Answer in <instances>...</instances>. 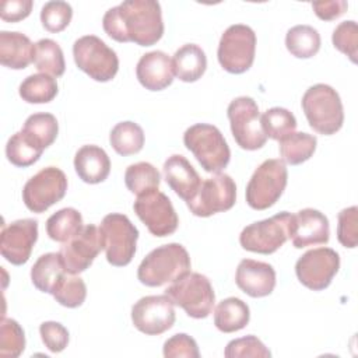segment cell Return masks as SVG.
Here are the masks:
<instances>
[{
  "mask_svg": "<svg viewBox=\"0 0 358 358\" xmlns=\"http://www.w3.org/2000/svg\"><path fill=\"white\" fill-rule=\"evenodd\" d=\"M102 27L116 42L151 46L164 35L161 4L155 0H126L105 13Z\"/></svg>",
  "mask_w": 358,
  "mask_h": 358,
  "instance_id": "obj_1",
  "label": "cell"
},
{
  "mask_svg": "<svg viewBox=\"0 0 358 358\" xmlns=\"http://www.w3.org/2000/svg\"><path fill=\"white\" fill-rule=\"evenodd\" d=\"M190 256L180 243H166L152 249L140 263L137 278L147 287L173 282L190 271Z\"/></svg>",
  "mask_w": 358,
  "mask_h": 358,
  "instance_id": "obj_2",
  "label": "cell"
},
{
  "mask_svg": "<svg viewBox=\"0 0 358 358\" xmlns=\"http://www.w3.org/2000/svg\"><path fill=\"white\" fill-rule=\"evenodd\" d=\"M309 126L319 134H336L344 123V109L338 92L327 84L309 87L301 101Z\"/></svg>",
  "mask_w": 358,
  "mask_h": 358,
  "instance_id": "obj_3",
  "label": "cell"
},
{
  "mask_svg": "<svg viewBox=\"0 0 358 358\" xmlns=\"http://www.w3.org/2000/svg\"><path fill=\"white\" fill-rule=\"evenodd\" d=\"M183 144L206 172L220 173L229 164L231 150L220 129L213 124L190 126L183 134Z\"/></svg>",
  "mask_w": 358,
  "mask_h": 358,
  "instance_id": "obj_4",
  "label": "cell"
},
{
  "mask_svg": "<svg viewBox=\"0 0 358 358\" xmlns=\"http://www.w3.org/2000/svg\"><path fill=\"white\" fill-rule=\"evenodd\" d=\"M165 295L180 306L190 317L204 319L214 306L215 294L210 280L200 273H186L175 280L166 289Z\"/></svg>",
  "mask_w": 358,
  "mask_h": 358,
  "instance_id": "obj_5",
  "label": "cell"
},
{
  "mask_svg": "<svg viewBox=\"0 0 358 358\" xmlns=\"http://www.w3.org/2000/svg\"><path fill=\"white\" fill-rule=\"evenodd\" d=\"M288 171L284 161L271 158L263 161L246 185V203L253 210H266L277 203L285 190Z\"/></svg>",
  "mask_w": 358,
  "mask_h": 358,
  "instance_id": "obj_6",
  "label": "cell"
},
{
  "mask_svg": "<svg viewBox=\"0 0 358 358\" xmlns=\"http://www.w3.org/2000/svg\"><path fill=\"white\" fill-rule=\"evenodd\" d=\"M73 57L81 71L99 83L110 81L119 70L116 52L95 35L78 38L73 45Z\"/></svg>",
  "mask_w": 358,
  "mask_h": 358,
  "instance_id": "obj_7",
  "label": "cell"
},
{
  "mask_svg": "<svg viewBox=\"0 0 358 358\" xmlns=\"http://www.w3.org/2000/svg\"><path fill=\"white\" fill-rule=\"evenodd\" d=\"M256 53V34L245 24H234L221 35L217 57L221 67L231 74L248 71Z\"/></svg>",
  "mask_w": 358,
  "mask_h": 358,
  "instance_id": "obj_8",
  "label": "cell"
},
{
  "mask_svg": "<svg viewBox=\"0 0 358 358\" xmlns=\"http://www.w3.org/2000/svg\"><path fill=\"white\" fill-rule=\"evenodd\" d=\"M106 260L115 267L127 266L136 253L138 229L120 213H110L101 222Z\"/></svg>",
  "mask_w": 358,
  "mask_h": 358,
  "instance_id": "obj_9",
  "label": "cell"
},
{
  "mask_svg": "<svg viewBox=\"0 0 358 358\" xmlns=\"http://www.w3.org/2000/svg\"><path fill=\"white\" fill-rule=\"evenodd\" d=\"M229 126L236 144L248 151L262 148L267 137L262 129L259 106L250 96H238L227 109Z\"/></svg>",
  "mask_w": 358,
  "mask_h": 358,
  "instance_id": "obj_10",
  "label": "cell"
},
{
  "mask_svg": "<svg viewBox=\"0 0 358 358\" xmlns=\"http://www.w3.org/2000/svg\"><path fill=\"white\" fill-rule=\"evenodd\" d=\"M67 192V178L56 166H46L27 180L22 189V201L32 213H45L60 201Z\"/></svg>",
  "mask_w": 358,
  "mask_h": 358,
  "instance_id": "obj_11",
  "label": "cell"
},
{
  "mask_svg": "<svg viewBox=\"0 0 358 358\" xmlns=\"http://www.w3.org/2000/svg\"><path fill=\"white\" fill-rule=\"evenodd\" d=\"M289 218L291 213L281 211L270 218L249 224L239 235L241 246L260 255L277 252L288 239Z\"/></svg>",
  "mask_w": 358,
  "mask_h": 358,
  "instance_id": "obj_12",
  "label": "cell"
},
{
  "mask_svg": "<svg viewBox=\"0 0 358 358\" xmlns=\"http://www.w3.org/2000/svg\"><path fill=\"white\" fill-rule=\"evenodd\" d=\"M236 201V185L227 173H215L201 182L196 196L186 204L196 217H210L228 211Z\"/></svg>",
  "mask_w": 358,
  "mask_h": 358,
  "instance_id": "obj_13",
  "label": "cell"
},
{
  "mask_svg": "<svg viewBox=\"0 0 358 358\" xmlns=\"http://www.w3.org/2000/svg\"><path fill=\"white\" fill-rule=\"evenodd\" d=\"M133 210L154 236L164 238L178 229V214L169 197L158 189L137 196Z\"/></svg>",
  "mask_w": 358,
  "mask_h": 358,
  "instance_id": "obj_14",
  "label": "cell"
},
{
  "mask_svg": "<svg viewBox=\"0 0 358 358\" xmlns=\"http://www.w3.org/2000/svg\"><path fill=\"white\" fill-rule=\"evenodd\" d=\"M340 268V256L331 248L310 249L295 264V274L302 285L312 291L327 288Z\"/></svg>",
  "mask_w": 358,
  "mask_h": 358,
  "instance_id": "obj_15",
  "label": "cell"
},
{
  "mask_svg": "<svg viewBox=\"0 0 358 358\" xmlns=\"http://www.w3.org/2000/svg\"><path fill=\"white\" fill-rule=\"evenodd\" d=\"M102 249L103 235L101 228L94 224H88L84 225L71 239L64 242L59 253L66 271L70 274H80L92 264Z\"/></svg>",
  "mask_w": 358,
  "mask_h": 358,
  "instance_id": "obj_16",
  "label": "cell"
},
{
  "mask_svg": "<svg viewBox=\"0 0 358 358\" xmlns=\"http://www.w3.org/2000/svg\"><path fill=\"white\" fill-rule=\"evenodd\" d=\"M173 302L166 295H148L131 306L134 327L147 336H159L175 323Z\"/></svg>",
  "mask_w": 358,
  "mask_h": 358,
  "instance_id": "obj_17",
  "label": "cell"
},
{
  "mask_svg": "<svg viewBox=\"0 0 358 358\" xmlns=\"http://www.w3.org/2000/svg\"><path fill=\"white\" fill-rule=\"evenodd\" d=\"M36 239L38 221L34 218L17 220L8 225H3L0 241L1 256L14 266H22L29 260Z\"/></svg>",
  "mask_w": 358,
  "mask_h": 358,
  "instance_id": "obj_18",
  "label": "cell"
},
{
  "mask_svg": "<svg viewBox=\"0 0 358 358\" xmlns=\"http://www.w3.org/2000/svg\"><path fill=\"white\" fill-rule=\"evenodd\" d=\"M288 238L296 249L326 245L330 238L329 220L319 210L302 208L296 214H291Z\"/></svg>",
  "mask_w": 358,
  "mask_h": 358,
  "instance_id": "obj_19",
  "label": "cell"
},
{
  "mask_svg": "<svg viewBox=\"0 0 358 358\" xmlns=\"http://www.w3.org/2000/svg\"><path fill=\"white\" fill-rule=\"evenodd\" d=\"M235 282L246 295L263 298L270 295L275 287V270L268 263L243 259L238 264Z\"/></svg>",
  "mask_w": 358,
  "mask_h": 358,
  "instance_id": "obj_20",
  "label": "cell"
},
{
  "mask_svg": "<svg viewBox=\"0 0 358 358\" xmlns=\"http://www.w3.org/2000/svg\"><path fill=\"white\" fill-rule=\"evenodd\" d=\"M136 76L145 90L162 91L173 81L172 59L162 50L148 52L137 62Z\"/></svg>",
  "mask_w": 358,
  "mask_h": 358,
  "instance_id": "obj_21",
  "label": "cell"
},
{
  "mask_svg": "<svg viewBox=\"0 0 358 358\" xmlns=\"http://www.w3.org/2000/svg\"><path fill=\"white\" fill-rule=\"evenodd\" d=\"M162 169L165 182L182 200L187 203L196 196L201 178L183 155L173 154L168 157Z\"/></svg>",
  "mask_w": 358,
  "mask_h": 358,
  "instance_id": "obj_22",
  "label": "cell"
},
{
  "mask_svg": "<svg viewBox=\"0 0 358 358\" xmlns=\"http://www.w3.org/2000/svg\"><path fill=\"white\" fill-rule=\"evenodd\" d=\"M74 169L83 182L96 185L109 176L110 159L103 148L87 144L76 152Z\"/></svg>",
  "mask_w": 358,
  "mask_h": 358,
  "instance_id": "obj_23",
  "label": "cell"
},
{
  "mask_svg": "<svg viewBox=\"0 0 358 358\" xmlns=\"http://www.w3.org/2000/svg\"><path fill=\"white\" fill-rule=\"evenodd\" d=\"M35 43L17 31L0 32V63L13 70H22L34 62Z\"/></svg>",
  "mask_w": 358,
  "mask_h": 358,
  "instance_id": "obj_24",
  "label": "cell"
},
{
  "mask_svg": "<svg viewBox=\"0 0 358 358\" xmlns=\"http://www.w3.org/2000/svg\"><path fill=\"white\" fill-rule=\"evenodd\" d=\"M173 73L183 83H194L204 74L207 69V57L204 50L196 43L180 46L173 57Z\"/></svg>",
  "mask_w": 358,
  "mask_h": 358,
  "instance_id": "obj_25",
  "label": "cell"
},
{
  "mask_svg": "<svg viewBox=\"0 0 358 358\" xmlns=\"http://www.w3.org/2000/svg\"><path fill=\"white\" fill-rule=\"evenodd\" d=\"M60 253L49 252L38 257L31 268V281L42 292L52 294L60 278L66 274Z\"/></svg>",
  "mask_w": 358,
  "mask_h": 358,
  "instance_id": "obj_26",
  "label": "cell"
},
{
  "mask_svg": "<svg viewBox=\"0 0 358 358\" xmlns=\"http://www.w3.org/2000/svg\"><path fill=\"white\" fill-rule=\"evenodd\" d=\"M250 310L246 302L229 296L222 299L214 310V324L222 333H234L248 326Z\"/></svg>",
  "mask_w": 358,
  "mask_h": 358,
  "instance_id": "obj_27",
  "label": "cell"
},
{
  "mask_svg": "<svg viewBox=\"0 0 358 358\" xmlns=\"http://www.w3.org/2000/svg\"><path fill=\"white\" fill-rule=\"evenodd\" d=\"M278 143L281 161L289 165H299L313 155L317 138L309 133L294 131L281 138Z\"/></svg>",
  "mask_w": 358,
  "mask_h": 358,
  "instance_id": "obj_28",
  "label": "cell"
},
{
  "mask_svg": "<svg viewBox=\"0 0 358 358\" xmlns=\"http://www.w3.org/2000/svg\"><path fill=\"white\" fill-rule=\"evenodd\" d=\"M21 131L42 150L52 145L59 133L57 119L52 113L39 112L27 117Z\"/></svg>",
  "mask_w": 358,
  "mask_h": 358,
  "instance_id": "obj_29",
  "label": "cell"
},
{
  "mask_svg": "<svg viewBox=\"0 0 358 358\" xmlns=\"http://www.w3.org/2000/svg\"><path fill=\"white\" fill-rule=\"evenodd\" d=\"M83 215L73 207H66L52 214L46 221V234L55 242L64 243L83 228Z\"/></svg>",
  "mask_w": 358,
  "mask_h": 358,
  "instance_id": "obj_30",
  "label": "cell"
},
{
  "mask_svg": "<svg viewBox=\"0 0 358 358\" xmlns=\"http://www.w3.org/2000/svg\"><path fill=\"white\" fill-rule=\"evenodd\" d=\"M285 46L292 56L309 59L320 49V35L310 25H295L287 31Z\"/></svg>",
  "mask_w": 358,
  "mask_h": 358,
  "instance_id": "obj_31",
  "label": "cell"
},
{
  "mask_svg": "<svg viewBox=\"0 0 358 358\" xmlns=\"http://www.w3.org/2000/svg\"><path fill=\"white\" fill-rule=\"evenodd\" d=\"M20 96L28 103H48L53 101L59 92L55 77L38 73L28 76L18 88Z\"/></svg>",
  "mask_w": 358,
  "mask_h": 358,
  "instance_id": "obj_32",
  "label": "cell"
},
{
  "mask_svg": "<svg viewBox=\"0 0 358 358\" xmlns=\"http://www.w3.org/2000/svg\"><path fill=\"white\" fill-rule=\"evenodd\" d=\"M109 143L119 155H133L140 152L144 145V131L137 123L124 120L110 130Z\"/></svg>",
  "mask_w": 358,
  "mask_h": 358,
  "instance_id": "obj_33",
  "label": "cell"
},
{
  "mask_svg": "<svg viewBox=\"0 0 358 358\" xmlns=\"http://www.w3.org/2000/svg\"><path fill=\"white\" fill-rule=\"evenodd\" d=\"M34 63L41 73L49 74L52 77H60L66 70L62 48L57 42L49 38L39 39L35 43Z\"/></svg>",
  "mask_w": 358,
  "mask_h": 358,
  "instance_id": "obj_34",
  "label": "cell"
},
{
  "mask_svg": "<svg viewBox=\"0 0 358 358\" xmlns=\"http://www.w3.org/2000/svg\"><path fill=\"white\" fill-rule=\"evenodd\" d=\"M161 182L159 171L150 162H137L127 166L124 172L126 187L136 196L158 189Z\"/></svg>",
  "mask_w": 358,
  "mask_h": 358,
  "instance_id": "obj_35",
  "label": "cell"
},
{
  "mask_svg": "<svg viewBox=\"0 0 358 358\" xmlns=\"http://www.w3.org/2000/svg\"><path fill=\"white\" fill-rule=\"evenodd\" d=\"M43 150L34 144L22 131L14 133L6 144L7 159L20 168L34 165L42 155Z\"/></svg>",
  "mask_w": 358,
  "mask_h": 358,
  "instance_id": "obj_36",
  "label": "cell"
},
{
  "mask_svg": "<svg viewBox=\"0 0 358 358\" xmlns=\"http://www.w3.org/2000/svg\"><path fill=\"white\" fill-rule=\"evenodd\" d=\"M260 123L266 137L277 141L294 133L296 129L295 116L288 109L280 106L270 108L263 115H260Z\"/></svg>",
  "mask_w": 358,
  "mask_h": 358,
  "instance_id": "obj_37",
  "label": "cell"
},
{
  "mask_svg": "<svg viewBox=\"0 0 358 358\" xmlns=\"http://www.w3.org/2000/svg\"><path fill=\"white\" fill-rule=\"evenodd\" d=\"M56 302L66 308H78L87 298V285L78 274L66 273L52 292Z\"/></svg>",
  "mask_w": 358,
  "mask_h": 358,
  "instance_id": "obj_38",
  "label": "cell"
},
{
  "mask_svg": "<svg viewBox=\"0 0 358 358\" xmlns=\"http://www.w3.org/2000/svg\"><path fill=\"white\" fill-rule=\"evenodd\" d=\"M25 350V334L14 319H1L0 323V357L17 358Z\"/></svg>",
  "mask_w": 358,
  "mask_h": 358,
  "instance_id": "obj_39",
  "label": "cell"
},
{
  "mask_svg": "<svg viewBox=\"0 0 358 358\" xmlns=\"http://www.w3.org/2000/svg\"><path fill=\"white\" fill-rule=\"evenodd\" d=\"M73 17V8L67 1H48L41 10V22L49 32L57 34L67 28Z\"/></svg>",
  "mask_w": 358,
  "mask_h": 358,
  "instance_id": "obj_40",
  "label": "cell"
},
{
  "mask_svg": "<svg viewBox=\"0 0 358 358\" xmlns=\"http://www.w3.org/2000/svg\"><path fill=\"white\" fill-rule=\"evenodd\" d=\"M333 45L337 50L344 53L352 63H357L358 56V25L355 21L348 20L340 22L331 35Z\"/></svg>",
  "mask_w": 358,
  "mask_h": 358,
  "instance_id": "obj_41",
  "label": "cell"
},
{
  "mask_svg": "<svg viewBox=\"0 0 358 358\" xmlns=\"http://www.w3.org/2000/svg\"><path fill=\"white\" fill-rule=\"evenodd\" d=\"M224 355L227 358H239V357H262L268 358L271 357L270 350L253 334L231 340L225 350Z\"/></svg>",
  "mask_w": 358,
  "mask_h": 358,
  "instance_id": "obj_42",
  "label": "cell"
},
{
  "mask_svg": "<svg viewBox=\"0 0 358 358\" xmlns=\"http://www.w3.org/2000/svg\"><path fill=\"white\" fill-rule=\"evenodd\" d=\"M338 224H337V239L344 248H355L358 241V208L357 206H351L343 208L338 213Z\"/></svg>",
  "mask_w": 358,
  "mask_h": 358,
  "instance_id": "obj_43",
  "label": "cell"
},
{
  "mask_svg": "<svg viewBox=\"0 0 358 358\" xmlns=\"http://www.w3.org/2000/svg\"><path fill=\"white\" fill-rule=\"evenodd\" d=\"M162 354L165 358H199L200 351L197 343L193 337L186 333H178L169 337L162 347Z\"/></svg>",
  "mask_w": 358,
  "mask_h": 358,
  "instance_id": "obj_44",
  "label": "cell"
},
{
  "mask_svg": "<svg viewBox=\"0 0 358 358\" xmlns=\"http://www.w3.org/2000/svg\"><path fill=\"white\" fill-rule=\"evenodd\" d=\"M39 334L50 352H62L69 344V331L59 322H43L39 326Z\"/></svg>",
  "mask_w": 358,
  "mask_h": 358,
  "instance_id": "obj_45",
  "label": "cell"
},
{
  "mask_svg": "<svg viewBox=\"0 0 358 358\" xmlns=\"http://www.w3.org/2000/svg\"><path fill=\"white\" fill-rule=\"evenodd\" d=\"M32 6V0H3L0 4V17L7 22H18L31 14Z\"/></svg>",
  "mask_w": 358,
  "mask_h": 358,
  "instance_id": "obj_46",
  "label": "cell"
},
{
  "mask_svg": "<svg viewBox=\"0 0 358 358\" xmlns=\"http://www.w3.org/2000/svg\"><path fill=\"white\" fill-rule=\"evenodd\" d=\"M312 8L315 14L323 21H331L343 15L347 8L348 3L344 0H331V1H315L312 3Z\"/></svg>",
  "mask_w": 358,
  "mask_h": 358,
  "instance_id": "obj_47",
  "label": "cell"
}]
</instances>
